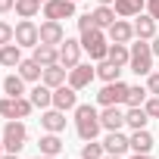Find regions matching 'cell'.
I'll return each mask as SVG.
<instances>
[{
    "mask_svg": "<svg viewBox=\"0 0 159 159\" xmlns=\"http://www.w3.org/2000/svg\"><path fill=\"white\" fill-rule=\"evenodd\" d=\"M103 122H100V112L91 106V103H78L75 106V131L81 140H97Z\"/></svg>",
    "mask_w": 159,
    "mask_h": 159,
    "instance_id": "obj_1",
    "label": "cell"
},
{
    "mask_svg": "<svg viewBox=\"0 0 159 159\" xmlns=\"http://www.w3.org/2000/svg\"><path fill=\"white\" fill-rule=\"evenodd\" d=\"M134 75H150L153 72V47L147 41L137 38V44H131V59H128Z\"/></svg>",
    "mask_w": 159,
    "mask_h": 159,
    "instance_id": "obj_2",
    "label": "cell"
},
{
    "mask_svg": "<svg viewBox=\"0 0 159 159\" xmlns=\"http://www.w3.org/2000/svg\"><path fill=\"white\" fill-rule=\"evenodd\" d=\"M25 143H28V128H25V122L10 119V122L3 125V150H7V153H19Z\"/></svg>",
    "mask_w": 159,
    "mask_h": 159,
    "instance_id": "obj_3",
    "label": "cell"
},
{
    "mask_svg": "<svg viewBox=\"0 0 159 159\" xmlns=\"http://www.w3.org/2000/svg\"><path fill=\"white\" fill-rule=\"evenodd\" d=\"M81 47L91 53V59H106L109 53V38L103 34V28H91V31H81Z\"/></svg>",
    "mask_w": 159,
    "mask_h": 159,
    "instance_id": "obj_4",
    "label": "cell"
},
{
    "mask_svg": "<svg viewBox=\"0 0 159 159\" xmlns=\"http://www.w3.org/2000/svg\"><path fill=\"white\" fill-rule=\"evenodd\" d=\"M31 109H34V103L25 97H3L0 100V116L3 119H28Z\"/></svg>",
    "mask_w": 159,
    "mask_h": 159,
    "instance_id": "obj_5",
    "label": "cell"
},
{
    "mask_svg": "<svg viewBox=\"0 0 159 159\" xmlns=\"http://www.w3.org/2000/svg\"><path fill=\"white\" fill-rule=\"evenodd\" d=\"M125 97H128V84L122 81H106L103 88H100V94H97V100H100V106H119V103H125Z\"/></svg>",
    "mask_w": 159,
    "mask_h": 159,
    "instance_id": "obj_6",
    "label": "cell"
},
{
    "mask_svg": "<svg viewBox=\"0 0 159 159\" xmlns=\"http://www.w3.org/2000/svg\"><path fill=\"white\" fill-rule=\"evenodd\" d=\"M94 78H97V66H91V62H78L75 69H69V84H72L75 91L88 88Z\"/></svg>",
    "mask_w": 159,
    "mask_h": 159,
    "instance_id": "obj_7",
    "label": "cell"
},
{
    "mask_svg": "<svg viewBox=\"0 0 159 159\" xmlns=\"http://www.w3.org/2000/svg\"><path fill=\"white\" fill-rule=\"evenodd\" d=\"M16 44L19 47H38L41 44V28L31 22V19H22L16 25Z\"/></svg>",
    "mask_w": 159,
    "mask_h": 159,
    "instance_id": "obj_8",
    "label": "cell"
},
{
    "mask_svg": "<svg viewBox=\"0 0 159 159\" xmlns=\"http://www.w3.org/2000/svg\"><path fill=\"white\" fill-rule=\"evenodd\" d=\"M75 16V0H47L44 3V19H72Z\"/></svg>",
    "mask_w": 159,
    "mask_h": 159,
    "instance_id": "obj_9",
    "label": "cell"
},
{
    "mask_svg": "<svg viewBox=\"0 0 159 159\" xmlns=\"http://www.w3.org/2000/svg\"><path fill=\"white\" fill-rule=\"evenodd\" d=\"M53 106L62 109V112L75 109V106H78V91H75L72 84H59V88H53Z\"/></svg>",
    "mask_w": 159,
    "mask_h": 159,
    "instance_id": "obj_10",
    "label": "cell"
},
{
    "mask_svg": "<svg viewBox=\"0 0 159 159\" xmlns=\"http://www.w3.org/2000/svg\"><path fill=\"white\" fill-rule=\"evenodd\" d=\"M81 41H72V38H66L62 44H59V62L66 66V69H75L78 66V59H81Z\"/></svg>",
    "mask_w": 159,
    "mask_h": 159,
    "instance_id": "obj_11",
    "label": "cell"
},
{
    "mask_svg": "<svg viewBox=\"0 0 159 159\" xmlns=\"http://www.w3.org/2000/svg\"><path fill=\"white\" fill-rule=\"evenodd\" d=\"M62 41H66V28H62V22L47 19V22L41 25V44H53V47H59Z\"/></svg>",
    "mask_w": 159,
    "mask_h": 159,
    "instance_id": "obj_12",
    "label": "cell"
},
{
    "mask_svg": "<svg viewBox=\"0 0 159 159\" xmlns=\"http://www.w3.org/2000/svg\"><path fill=\"white\" fill-rule=\"evenodd\" d=\"M106 38H109L112 44H128V41L134 38V25L125 22V19H116V22L106 28Z\"/></svg>",
    "mask_w": 159,
    "mask_h": 159,
    "instance_id": "obj_13",
    "label": "cell"
},
{
    "mask_svg": "<svg viewBox=\"0 0 159 159\" xmlns=\"http://www.w3.org/2000/svg\"><path fill=\"white\" fill-rule=\"evenodd\" d=\"M134 38H140V41H153V38H156V19H153L150 13H140V16H137V22H134Z\"/></svg>",
    "mask_w": 159,
    "mask_h": 159,
    "instance_id": "obj_14",
    "label": "cell"
},
{
    "mask_svg": "<svg viewBox=\"0 0 159 159\" xmlns=\"http://www.w3.org/2000/svg\"><path fill=\"white\" fill-rule=\"evenodd\" d=\"M103 150H106L109 156H122L125 150H131V143H128V137H125L122 131H109L106 140H103Z\"/></svg>",
    "mask_w": 159,
    "mask_h": 159,
    "instance_id": "obj_15",
    "label": "cell"
},
{
    "mask_svg": "<svg viewBox=\"0 0 159 159\" xmlns=\"http://www.w3.org/2000/svg\"><path fill=\"white\" fill-rule=\"evenodd\" d=\"M116 16L119 19H131V16H140L147 10V0H116Z\"/></svg>",
    "mask_w": 159,
    "mask_h": 159,
    "instance_id": "obj_16",
    "label": "cell"
},
{
    "mask_svg": "<svg viewBox=\"0 0 159 159\" xmlns=\"http://www.w3.org/2000/svg\"><path fill=\"white\" fill-rule=\"evenodd\" d=\"M66 75H69V69H66L62 62H53V66H47V69H44L41 81H44L47 88H59V84H66Z\"/></svg>",
    "mask_w": 159,
    "mask_h": 159,
    "instance_id": "obj_17",
    "label": "cell"
},
{
    "mask_svg": "<svg viewBox=\"0 0 159 159\" xmlns=\"http://www.w3.org/2000/svg\"><path fill=\"white\" fill-rule=\"evenodd\" d=\"M100 122H103V128H106V131H119V128L125 125V112H122L119 106H103Z\"/></svg>",
    "mask_w": 159,
    "mask_h": 159,
    "instance_id": "obj_18",
    "label": "cell"
},
{
    "mask_svg": "<svg viewBox=\"0 0 159 159\" xmlns=\"http://www.w3.org/2000/svg\"><path fill=\"white\" fill-rule=\"evenodd\" d=\"M41 125H44V131H53V134H59L62 128H66V112L62 109H47L44 116H41Z\"/></svg>",
    "mask_w": 159,
    "mask_h": 159,
    "instance_id": "obj_19",
    "label": "cell"
},
{
    "mask_svg": "<svg viewBox=\"0 0 159 159\" xmlns=\"http://www.w3.org/2000/svg\"><path fill=\"white\" fill-rule=\"evenodd\" d=\"M19 62H22V47H19L16 41L0 47V66H7V69H19Z\"/></svg>",
    "mask_w": 159,
    "mask_h": 159,
    "instance_id": "obj_20",
    "label": "cell"
},
{
    "mask_svg": "<svg viewBox=\"0 0 159 159\" xmlns=\"http://www.w3.org/2000/svg\"><path fill=\"white\" fill-rule=\"evenodd\" d=\"M28 100H31L38 109H50V106H53V88H47V84L41 81V84L31 88V97H28Z\"/></svg>",
    "mask_w": 159,
    "mask_h": 159,
    "instance_id": "obj_21",
    "label": "cell"
},
{
    "mask_svg": "<svg viewBox=\"0 0 159 159\" xmlns=\"http://www.w3.org/2000/svg\"><path fill=\"white\" fill-rule=\"evenodd\" d=\"M34 59L47 69V66L59 62V47H53V44H38V47H34Z\"/></svg>",
    "mask_w": 159,
    "mask_h": 159,
    "instance_id": "obj_22",
    "label": "cell"
},
{
    "mask_svg": "<svg viewBox=\"0 0 159 159\" xmlns=\"http://www.w3.org/2000/svg\"><path fill=\"white\" fill-rule=\"evenodd\" d=\"M128 143H131L134 153H150V150H153V134H150L147 128H140V131H134V134L128 137Z\"/></svg>",
    "mask_w": 159,
    "mask_h": 159,
    "instance_id": "obj_23",
    "label": "cell"
},
{
    "mask_svg": "<svg viewBox=\"0 0 159 159\" xmlns=\"http://www.w3.org/2000/svg\"><path fill=\"white\" fill-rule=\"evenodd\" d=\"M19 75L25 78V81H41V75H44V66L31 56V59H22L19 62Z\"/></svg>",
    "mask_w": 159,
    "mask_h": 159,
    "instance_id": "obj_24",
    "label": "cell"
},
{
    "mask_svg": "<svg viewBox=\"0 0 159 159\" xmlns=\"http://www.w3.org/2000/svg\"><path fill=\"white\" fill-rule=\"evenodd\" d=\"M147 122H150V116H147L143 106H128V112H125V125H131L134 131H140V128H147Z\"/></svg>",
    "mask_w": 159,
    "mask_h": 159,
    "instance_id": "obj_25",
    "label": "cell"
},
{
    "mask_svg": "<svg viewBox=\"0 0 159 159\" xmlns=\"http://www.w3.org/2000/svg\"><path fill=\"white\" fill-rule=\"evenodd\" d=\"M62 147H66V143H62L59 134H53V131H47V134L41 137V153H44V156H59Z\"/></svg>",
    "mask_w": 159,
    "mask_h": 159,
    "instance_id": "obj_26",
    "label": "cell"
},
{
    "mask_svg": "<svg viewBox=\"0 0 159 159\" xmlns=\"http://www.w3.org/2000/svg\"><path fill=\"white\" fill-rule=\"evenodd\" d=\"M3 94H7V97H22V94H25V78H22L19 72L3 78Z\"/></svg>",
    "mask_w": 159,
    "mask_h": 159,
    "instance_id": "obj_27",
    "label": "cell"
},
{
    "mask_svg": "<svg viewBox=\"0 0 159 159\" xmlns=\"http://www.w3.org/2000/svg\"><path fill=\"white\" fill-rule=\"evenodd\" d=\"M122 75V66H116L112 59H100L97 62V78H103V81H119Z\"/></svg>",
    "mask_w": 159,
    "mask_h": 159,
    "instance_id": "obj_28",
    "label": "cell"
},
{
    "mask_svg": "<svg viewBox=\"0 0 159 159\" xmlns=\"http://www.w3.org/2000/svg\"><path fill=\"white\" fill-rule=\"evenodd\" d=\"M106 59H112L116 66H128V59H131V47H128V44H109Z\"/></svg>",
    "mask_w": 159,
    "mask_h": 159,
    "instance_id": "obj_29",
    "label": "cell"
},
{
    "mask_svg": "<svg viewBox=\"0 0 159 159\" xmlns=\"http://www.w3.org/2000/svg\"><path fill=\"white\" fill-rule=\"evenodd\" d=\"M91 16H94L97 28H109V25L116 22V10H112V7H103V3H100V7H97V10L91 13Z\"/></svg>",
    "mask_w": 159,
    "mask_h": 159,
    "instance_id": "obj_30",
    "label": "cell"
},
{
    "mask_svg": "<svg viewBox=\"0 0 159 159\" xmlns=\"http://www.w3.org/2000/svg\"><path fill=\"white\" fill-rule=\"evenodd\" d=\"M38 10H41V0H16V13L22 19H34Z\"/></svg>",
    "mask_w": 159,
    "mask_h": 159,
    "instance_id": "obj_31",
    "label": "cell"
},
{
    "mask_svg": "<svg viewBox=\"0 0 159 159\" xmlns=\"http://www.w3.org/2000/svg\"><path fill=\"white\" fill-rule=\"evenodd\" d=\"M147 88H140V84H134V88H128V97H125V103L128 106H143L147 103Z\"/></svg>",
    "mask_w": 159,
    "mask_h": 159,
    "instance_id": "obj_32",
    "label": "cell"
},
{
    "mask_svg": "<svg viewBox=\"0 0 159 159\" xmlns=\"http://www.w3.org/2000/svg\"><path fill=\"white\" fill-rule=\"evenodd\" d=\"M103 156H106L103 143H97V140H84V147H81V159H103Z\"/></svg>",
    "mask_w": 159,
    "mask_h": 159,
    "instance_id": "obj_33",
    "label": "cell"
},
{
    "mask_svg": "<svg viewBox=\"0 0 159 159\" xmlns=\"http://www.w3.org/2000/svg\"><path fill=\"white\" fill-rule=\"evenodd\" d=\"M13 41H16V28L7 25V22H0V47H3V44H13Z\"/></svg>",
    "mask_w": 159,
    "mask_h": 159,
    "instance_id": "obj_34",
    "label": "cell"
},
{
    "mask_svg": "<svg viewBox=\"0 0 159 159\" xmlns=\"http://www.w3.org/2000/svg\"><path fill=\"white\" fill-rule=\"evenodd\" d=\"M91 28H97V22H94V16H91V13L78 16V31H91Z\"/></svg>",
    "mask_w": 159,
    "mask_h": 159,
    "instance_id": "obj_35",
    "label": "cell"
},
{
    "mask_svg": "<svg viewBox=\"0 0 159 159\" xmlns=\"http://www.w3.org/2000/svg\"><path fill=\"white\" fill-rule=\"evenodd\" d=\"M147 91H150L153 97H159V72H150V75H147Z\"/></svg>",
    "mask_w": 159,
    "mask_h": 159,
    "instance_id": "obj_36",
    "label": "cell"
},
{
    "mask_svg": "<svg viewBox=\"0 0 159 159\" xmlns=\"http://www.w3.org/2000/svg\"><path fill=\"white\" fill-rule=\"evenodd\" d=\"M143 109H147L150 119H159V97H150V100L143 103Z\"/></svg>",
    "mask_w": 159,
    "mask_h": 159,
    "instance_id": "obj_37",
    "label": "cell"
},
{
    "mask_svg": "<svg viewBox=\"0 0 159 159\" xmlns=\"http://www.w3.org/2000/svg\"><path fill=\"white\" fill-rule=\"evenodd\" d=\"M147 13H150V16L159 22V0H147Z\"/></svg>",
    "mask_w": 159,
    "mask_h": 159,
    "instance_id": "obj_38",
    "label": "cell"
},
{
    "mask_svg": "<svg viewBox=\"0 0 159 159\" xmlns=\"http://www.w3.org/2000/svg\"><path fill=\"white\" fill-rule=\"evenodd\" d=\"M10 10H16V0H0V13H10Z\"/></svg>",
    "mask_w": 159,
    "mask_h": 159,
    "instance_id": "obj_39",
    "label": "cell"
},
{
    "mask_svg": "<svg viewBox=\"0 0 159 159\" xmlns=\"http://www.w3.org/2000/svg\"><path fill=\"white\" fill-rule=\"evenodd\" d=\"M150 47H153V56H159V34L153 38V44H150Z\"/></svg>",
    "mask_w": 159,
    "mask_h": 159,
    "instance_id": "obj_40",
    "label": "cell"
},
{
    "mask_svg": "<svg viewBox=\"0 0 159 159\" xmlns=\"http://www.w3.org/2000/svg\"><path fill=\"white\" fill-rule=\"evenodd\" d=\"M131 159H153V156H150V153H134Z\"/></svg>",
    "mask_w": 159,
    "mask_h": 159,
    "instance_id": "obj_41",
    "label": "cell"
},
{
    "mask_svg": "<svg viewBox=\"0 0 159 159\" xmlns=\"http://www.w3.org/2000/svg\"><path fill=\"white\" fill-rule=\"evenodd\" d=\"M0 159H19V153H3Z\"/></svg>",
    "mask_w": 159,
    "mask_h": 159,
    "instance_id": "obj_42",
    "label": "cell"
},
{
    "mask_svg": "<svg viewBox=\"0 0 159 159\" xmlns=\"http://www.w3.org/2000/svg\"><path fill=\"white\" fill-rule=\"evenodd\" d=\"M97 3H103V7H109V3H116V0H97Z\"/></svg>",
    "mask_w": 159,
    "mask_h": 159,
    "instance_id": "obj_43",
    "label": "cell"
},
{
    "mask_svg": "<svg viewBox=\"0 0 159 159\" xmlns=\"http://www.w3.org/2000/svg\"><path fill=\"white\" fill-rule=\"evenodd\" d=\"M34 159H56V156H44V153H41V156H34Z\"/></svg>",
    "mask_w": 159,
    "mask_h": 159,
    "instance_id": "obj_44",
    "label": "cell"
},
{
    "mask_svg": "<svg viewBox=\"0 0 159 159\" xmlns=\"http://www.w3.org/2000/svg\"><path fill=\"white\" fill-rule=\"evenodd\" d=\"M103 159H122V156H109V153H106V156H103Z\"/></svg>",
    "mask_w": 159,
    "mask_h": 159,
    "instance_id": "obj_45",
    "label": "cell"
},
{
    "mask_svg": "<svg viewBox=\"0 0 159 159\" xmlns=\"http://www.w3.org/2000/svg\"><path fill=\"white\" fill-rule=\"evenodd\" d=\"M0 156H3V140H0Z\"/></svg>",
    "mask_w": 159,
    "mask_h": 159,
    "instance_id": "obj_46",
    "label": "cell"
},
{
    "mask_svg": "<svg viewBox=\"0 0 159 159\" xmlns=\"http://www.w3.org/2000/svg\"><path fill=\"white\" fill-rule=\"evenodd\" d=\"M75 3H78V0H75Z\"/></svg>",
    "mask_w": 159,
    "mask_h": 159,
    "instance_id": "obj_47",
    "label": "cell"
}]
</instances>
